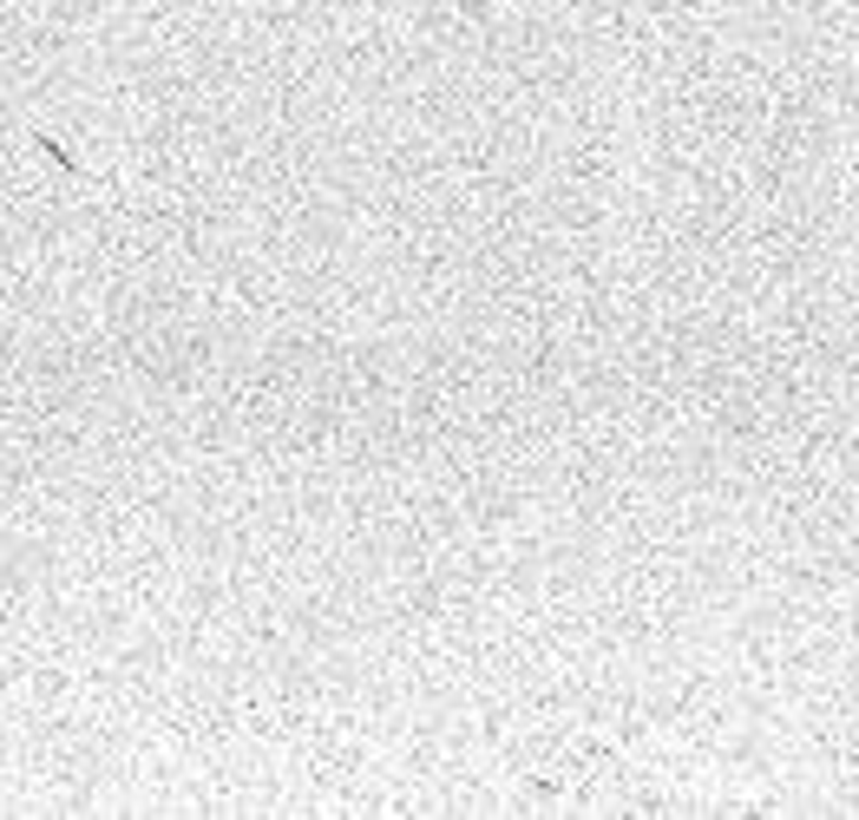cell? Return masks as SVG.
<instances>
[{"instance_id":"cell-1","label":"cell","mask_w":859,"mask_h":820,"mask_svg":"<svg viewBox=\"0 0 859 820\" xmlns=\"http://www.w3.org/2000/svg\"><path fill=\"white\" fill-rule=\"evenodd\" d=\"M26 145H33V151H39V158H46L59 177H85V164H79V158H72V151H66V145H59L46 125H26Z\"/></svg>"},{"instance_id":"cell-2","label":"cell","mask_w":859,"mask_h":820,"mask_svg":"<svg viewBox=\"0 0 859 820\" xmlns=\"http://www.w3.org/2000/svg\"><path fill=\"white\" fill-rule=\"evenodd\" d=\"M854 177H859V158H854Z\"/></svg>"}]
</instances>
